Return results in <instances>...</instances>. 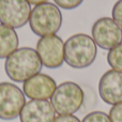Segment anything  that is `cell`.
<instances>
[{
    "label": "cell",
    "mask_w": 122,
    "mask_h": 122,
    "mask_svg": "<svg viewBox=\"0 0 122 122\" xmlns=\"http://www.w3.org/2000/svg\"><path fill=\"white\" fill-rule=\"evenodd\" d=\"M42 62L36 51L31 47L17 48L5 60L4 70L6 75L16 82H25L42 70Z\"/></svg>",
    "instance_id": "obj_1"
},
{
    "label": "cell",
    "mask_w": 122,
    "mask_h": 122,
    "mask_svg": "<svg viewBox=\"0 0 122 122\" xmlns=\"http://www.w3.org/2000/svg\"><path fill=\"white\" fill-rule=\"evenodd\" d=\"M97 47L91 36L77 33L64 42V61L73 69H86L94 62Z\"/></svg>",
    "instance_id": "obj_2"
},
{
    "label": "cell",
    "mask_w": 122,
    "mask_h": 122,
    "mask_svg": "<svg viewBox=\"0 0 122 122\" xmlns=\"http://www.w3.org/2000/svg\"><path fill=\"white\" fill-rule=\"evenodd\" d=\"M62 25V14L56 4L51 2L36 5L29 16V26L34 34L46 36L56 34Z\"/></svg>",
    "instance_id": "obj_3"
},
{
    "label": "cell",
    "mask_w": 122,
    "mask_h": 122,
    "mask_svg": "<svg viewBox=\"0 0 122 122\" xmlns=\"http://www.w3.org/2000/svg\"><path fill=\"white\" fill-rule=\"evenodd\" d=\"M84 97L80 86L73 81H65L56 88L51 103L58 115H73L80 109Z\"/></svg>",
    "instance_id": "obj_4"
},
{
    "label": "cell",
    "mask_w": 122,
    "mask_h": 122,
    "mask_svg": "<svg viewBox=\"0 0 122 122\" xmlns=\"http://www.w3.org/2000/svg\"><path fill=\"white\" fill-rule=\"evenodd\" d=\"M25 104V94L16 85L0 82V118L3 120L17 118Z\"/></svg>",
    "instance_id": "obj_5"
},
{
    "label": "cell",
    "mask_w": 122,
    "mask_h": 122,
    "mask_svg": "<svg viewBox=\"0 0 122 122\" xmlns=\"http://www.w3.org/2000/svg\"><path fill=\"white\" fill-rule=\"evenodd\" d=\"M36 51L45 67L57 69L64 62V42L56 34L42 36L36 43Z\"/></svg>",
    "instance_id": "obj_6"
},
{
    "label": "cell",
    "mask_w": 122,
    "mask_h": 122,
    "mask_svg": "<svg viewBox=\"0 0 122 122\" xmlns=\"http://www.w3.org/2000/svg\"><path fill=\"white\" fill-rule=\"evenodd\" d=\"M92 39L101 48L110 51L122 43V29L110 17H102L92 26Z\"/></svg>",
    "instance_id": "obj_7"
},
{
    "label": "cell",
    "mask_w": 122,
    "mask_h": 122,
    "mask_svg": "<svg viewBox=\"0 0 122 122\" xmlns=\"http://www.w3.org/2000/svg\"><path fill=\"white\" fill-rule=\"evenodd\" d=\"M31 13L27 0H0V24L15 28H21L29 21Z\"/></svg>",
    "instance_id": "obj_8"
},
{
    "label": "cell",
    "mask_w": 122,
    "mask_h": 122,
    "mask_svg": "<svg viewBox=\"0 0 122 122\" xmlns=\"http://www.w3.org/2000/svg\"><path fill=\"white\" fill-rule=\"evenodd\" d=\"M101 99L109 105L122 102V72L109 70L103 74L99 81Z\"/></svg>",
    "instance_id": "obj_9"
},
{
    "label": "cell",
    "mask_w": 122,
    "mask_h": 122,
    "mask_svg": "<svg viewBox=\"0 0 122 122\" xmlns=\"http://www.w3.org/2000/svg\"><path fill=\"white\" fill-rule=\"evenodd\" d=\"M57 85L53 77L39 73L24 82V94L31 100L51 99Z\"/></svg>",
    "instance_id": "obj_10"
},
{
    "label": "cell",
    "mask_w": 122,
    "mask_h": 122,
    "mask_svg": "<svg viewBox=\"0 0 122 122\" xmlns=\"http://www.w3.org/2000/svg\"><path fill=\"white\" fill-rule=\"evenodd\" d=\"M53 104L47 100H31L24 105L19 119L20 122H53L56 118Z\"/></svg>",
    "instance_id": "obj_11"
},
{
    "label": "cell",
    "mask_w": 122,
    "mask_h": 122,
    "mask_svg": "<svg viewBox=\"0 0 122 122\" xmlns=\"http://www.w3.org/2000/svg\"><path fill=\"white\" fill-rule=\"evenodd\" d=\"M19 39L13 28L0 24V59H5L18 48Z\"/></svg>",
    "instance_id": "obj_12"
},
{
    "label": "cell",
    "mask_w": 122,
    "mask_h": 122,
    "mask_svg": "<svg viewBox=\"0 0 122 122\" xmlns=\"http://www.w3.org/2000/svg\"><path fill=\"white\" fill-rule=\"evenodd\" d=\"M107 62L112 70L122 72V43L108 51Z\"/></svg>",
    "instance_id": "obj_13"
},
{
    "label": "cell",
    "mask_w": 122,
    "mask_h": 122,
    "mask_svg": "<svg viewBox=\"0 0 122 122\" xmlns=\"http://www.w3.org/2000/svg\"><path fill=\"white\" fill-rule=\"evenodd\" d=\"M81 122H112L107 114L103 112H92L88 114Z\"/></svg>",
    "instance_id": "obj_14"
},
{
    "label": "cell",
    "mask_w": 122,
    "mask_h": 122,
    "mask_svg": "<svg viewBox=\"0 0 122 122\" xmlns=\"http://www.w3.org/2000/svg\"><path fill=\"white\" fill-rule=\"evenodd\" d=\"M112 16L115 23L122 29V0H118L112 6Z\"/></svg>",
    "instance_id": "obj_15"
},
{
    "label": "cell",
    "mask_w": 122,
    "mask_h": 122,
    "mask_svg": "<svg viewBox=\"0 0 122 122\" xmlns=\"http://www.w3.org/2000/svg\"><path fill=\"white\" fill-rule=\"evenodd\" d=\"M58 6L64 10H73L76 9L82 3L84 0H54Z\"/></svg>",
    "instance_id": "obj_16"
},
{
    "label": "cell",
    "mask_w": 122,
    "mask_h": 122,
    "mask_svg": "<svg viewBox=\"0 0 122 122\" xmlns=\"http://www.w3.org/2000/svg\"><path fill=\"white\" fill-rule=\"evenodd\" d=\"M108 116L112 122H122V102L116 105H112Z\"/></svg>",
    "instance_id": "obj_17"
},
{
    "label": "cell",
    "mask_w": 122,
    "mask_h": 122,
    "mask_svg": "<svg viewBox=\"0 0 122 122\" xmlns=\"http://www.w3.org/2000/svg\"><path fill=\"white\" fill-rule=\"evenodd\" d=\"M53 122H80V120L73 115H59Z\"/></svg>",
    "instance_id": "obj_18"
},
{
    "label": "cell",
    "mask_w": 122,
    "mask_h": 122,
    "mask_svg": "<svg viewBox=\"0 0 122 122\" xmlns=\"http://www.w3.org/2000/svg\"><path fill=\"white\" fill-rule=\"evenodd\" d=\"M29 2V4H34V5H39V4H42L47 2V0H27Z\"/></svg>",
    "instance_id": "obj_19"
}]
</instances>
